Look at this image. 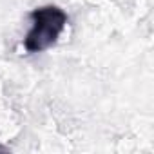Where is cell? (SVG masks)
<instances>
[{
  "label": "cell",
  "mask_w": 154,
  "mask_h": 154,
  "mask_svg": "<svg viewBox=\"0 0 154 154\" xmlns=\"http://www.w3.org/2000/svg\"><path fill=\"white\" fill-rule=\"evenodd\" d=\"M0 150H6V149H4V147H2V145H0Z\"/></svg>",
  "instance_id": "7a4b0ae2"
},
{
  "label": "cell",
  "mask_w": 154,
  "mask_h": 154,
  "mask_svg": "<svg viewBox=\"0 0 154 154\" xmlns=\"http://www.w3.org/2000/svg\"><path fill=\"white\" fill-rule=\"evenodd\" d=\"M33 22L29 33L24 38L27 53H42L56 44L67 24V15L58 6H42L29 13Z\"/></svg>",
  "instance_id": "6da1fadb"
}]
</instances>
